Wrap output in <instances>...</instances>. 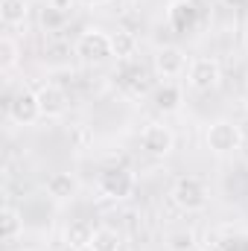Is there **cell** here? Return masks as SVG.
<instances>
[{
    "instance_id": "1",
    "label": "cell",
    "mask_w": 248,
    "mask_h": 251,
    "mask_svg": "<svg viewBox=\"0 0 248 251\" xmlns=\"http://www.w3.org/2000/svg\"><path fill=\"white\" fill-rule=\"evenodd\" d=\"M170 199H173V204L181 207L184 213H198V210L207 207L210 190H207V184H204L198 176H181V178H175V184L170 190Z\"/></svg>"
},
{
    "instance_id": "2",
    "label": "cell",
    "mask_w": 248,
    "mask_h": 251,
    "mask_svg": "<svg viewBox=\"0 0 248 251\" xmlns=\"http://www.w3.org/2000/svg\"><path fill=\"white\" fill-rule=\"evenodd\" d=\"M73 53L79 56V62H85V64H105L108 59H114L111 32H105V29H85L76 38Z\"/></svg>"
},
{
    "instance_id": "3",
    "label": "cell",
    "mask_w": 248,
    "mask_h": 251,
    "mask_svg": "<svg viewBox=\"0 0 248 251\" xmlns=\"http://www.w3.org/2000/svg\"><path fill=\"white\" fill-rule=\"evenodd\" d=\"M204 143L213 155H231L237 149H243L246 137H243V128L234 120H213L204 131Z\"/></svg>"
},
{
    "instance_id": "4",
    "label": "cell",
    "mask_w": 248,
    "mask_h": 251,
    "mask_svg": "<svg viewBox=\"0 0 248 251\" xmlns=\"http://www.w3.org/2000/svg\"><path fill=\"white\" fill-rule=\"evenodd\" d=\"M137 187L134 176L125 170V167H105L97 178V190L105 196V199H114V201H123L128 199Z\"/></svg>"
},
{
    "instance_id": "5",
    "label": "cell",
    "mask_w": 248,
    "mask_h": 251,
    "mask_svg": "<svg viewBox=\"0 0 248 251\" xmlns=\"http://www.w3.org/2000/svg\"><path fill=\"white\" fill-rule=\"evenodd\" d=\"M6 114L9 120L18 126H32L41 120V105H38V94L29 88H21L18 94H12L6 100Z\"/></svg>"
},
{
    "instance_id": "6",
    "label": "cell",
    "mask_w": 248,
    "mask_h": 251,
    "mask_svg": "<svg viewBox=\"0 0 248 251\" xmlns=\"http://www.w3.org/2000/svg\"><path fill=\"white\" fill-rule=\"evenodd\" d=\"M219 82H222V67H219L216 59L198 56V59L190 62V67H187V85H190L193 91L204 94V91H213Z\"/></svg>"
},
{
    "instance_id": "7",
    "label": "cell",
    "mask_w": 248,
    "mask_h": 251,
    "mask_svg": "<svg viewBox=\"0 0 248 251\" xmlns=\"http://www.w3.org/2000/svg\"><path fill=\"white\" fill-rule=\"evenodd\" d=\"M140 149L152 158H167L175 149V134L164 123H146L140 128Z\"/></svg>"
},
{
    "instance_id": "8",
    "label": "cell",
    "mask_w": 248,
    "mask_h": 251,
    "mask_svg": "<svg viewBox=\"0 0 248 251\" xmlns=\"http://www.w3.org/2000/svg\"><path fill=\"white\" fill-rule=\"evenodd\" d=\"M198 21H201V15H198V9H196L193 0H173L167 6V24H170L173 32L190 35V32H196Z\"/></svg>"
},
{
    "instance_id": "9",
    "label": "cell",
    "mask_w": 248,
    "mask_h": 251,
    "mask_svg": "<svg viewBox=\"0 0 248 251\" xmlns=\"http://www.w3.org/2000/svg\"><path fill=\"white\" fill-rule=\"evenodd\" d=\"M155 73L161 76V79H167V82H173V79H178L181 73H187V53L181 47H161L158 53H155Z\"/></svg>"
},
{
    "instance_id": "10",
    "label": "cell",
    "mask_w": 248,
    "mask_h": 251,
    "mask_svg": "<svg viewBox=\"0 0 248 251\" xmlns=\"http://www.w3.org/2000/svg\"><path fill=\"white\" fill-rule=\"evenodd\" d=\"M35 94H38L41 117H47V120H53V117H62L64 111H67V105H70V100H67V91H64L62 85H56V82H47V85H41Z\"/></svg>"
},
{
    "instance_id": "11",
    "label": "cell",
    "mask_w": 248,
    "mask_h": 251,
    "mask_svg": "<svg viewBox=\"0 0 248 251\" xmlns=\"http://www.w3.org/2000/svg\"><path fill=\"white\" fill-rule=\"evenodd\" d=\"M181 100H184V94H181V88H178L175 82H164V85H158V88L152 91V102H155V108L164 111V114L178 111V108H181Z\"/></svg>"
},
{
    "instance_id": "12",
    "label": "cell",
    "mask_w": 248,
    "mask_h": 251,
    "mask_svg": "<svg viewBox=\"0 0 248 251\" xmlns=\"http://www.w3.org/2000/svg\"><path fill=\"white\" fill-rule=\"evenodd\" d=\"M94 231H97V228H94L88 219H73V222L67 225V231H64V243H67V249H73V251L91 249Z\"/></svg>"
},
{
    "instance_id": "13",
    "label": "cell",
    "mask_w": 248,
    "mask_h": 251,
    "mask_svg": "<svg viewBox=\"0 0 248 251\" xmlns=\"http://www.w3.org/2000/svg\"><path fill=\"white\" fill-rule=\"evenodd\" d=\"M47 196L53 199V201H70L73 196H76V178L70 176V173H53L50 178H47Z\"/></svg>"
},
{
    "instance_id": "14",
    "label": "cell",
    "mask_w": 248,
    "mask_h": 251,
    "mask_svg": "<svg viewBox=\"0 0 248 251\" xmlns=\"http://www.w3.org/2000/svg\"><path fill=\"white\" fill-rule=\"evenodd\" d=\"M0 234H3V243H15L24 234V216L12 204H6L0 210Z\"/></svg>"
},
{
    "instance_id": "15",
    "label": "cell",
    "mask_w": 248,
    "mask_h": 251,
    "mask_svg": "<svg viewBox=\"0 0 248 251\" xmlns=\"http://www.w3.org/2000/svg\"><path fill=\"white\" fill-rule=\"evenodd\" d=\"M123 249V237L117 228L111 225H99L94 231V240H91V249L88 251H120Z\"/></svg>"
},
{
    "instance_id": "16",
    "label": "cell",
    "mask_w": 248,
    "mask_h": 251,
    "mask_svg": "<svg viewBox=\"0 0 248 251\" xmlns=\"http://www.w3.org/2000/svg\"><path fill=\"white\" fill-rule=\"evenodd\" d=\"M111 44H114V59H120V62H131L137 53V35L131 29L111 32Z\"/></svg>"
},
{
    "instance_id": "17",
    "label": "cell",
    "mask_w": 248,
    "mask_h": 251,
    "mask_svg": "<svg viewBox=\"0 0 248 251\" xmlns=\"http://www.w3.org/2000/svg\"><path fill=\"white\" fill-rule=\"evenodd\" d=\"M29 15V3L26 0H0V21L3 26H18L24 24Z\"/></svg>"
},
{
    "instance_id": "18",
    "label": "cell",
    "mask_w": 248,
    "mask_h": 251,
    "mask_svg": "<svg viewBox=\"0 0 248 251\" xmlns=\"http://www.w3.org/2000/svg\"><path fill=\"white\" fill-rule=\"evenodd\" d=\"M18 62H21V47H18V41H15L12 35H3V38H0V70L9 73L12 67H18Z\"/></svg>"
},
{
    "instance_id": "19",
    "label": "cell",
    "mask_w": 248,
    "mask_h": 251,
    "mask_svg": "<svg viewBox=\"0 0 248 251\" xmlns=\"http://www.w3.org/2000/svg\"><path fill=\"white\" fill-rule=\"evenodd\" d=\"M67 21H70V12H62V9H56L50 3L41 9V26L47 32H62L64 26H67Z\"/></svg>"
},
{
    "instance_id": "20",
    "label": "cell",
    "mask_w": 248,
    "mask_h": 251,
    "mask_svg": "<svg viewBox=\"0 0 248 251\" xmlns=\"http://www.w3.org/2000/svg\"><path fill=\"white\" fill-rule=\"evenodd\" d=\"M167 249L170 251H196V234L190 228H181V231H173L167 237Z\"/></svg>"
},
{
    "instance_id": "21",
    "label": "cell",
    "mask_w": 248,
    "mask_h": 251,
    "mask_svg": "<svg viewBox=\"0 0 248 251\" xmlns=\"http://www.w3.org/2000/svg\"><path fill=\"white\" fill-rule=\"evenodd\" d=\"M50 6H56V9H62V12H73V3H79V0H47Z\"/></svg>"
},
{
    "instance_id": "22",
    "label": "cell",
    "mask_w": 248,
    "mask_h": 251,
    "mask_svg": "<svg viewBox=\"0 0 248 251\" xmlns=\"http://www.w3.org/2000/svg\"><path fill=\"white\" fill-rule=\"evenodd\" d=\"M82 6H88V9H99V6H105V3H111V0H79Z\"/></svg>"
},
{
    "instance_id": "23",
    "label": "cell",
    "mask_w": 248,
    "mask_h": 251,
    "mask_svg": "<svg viewBox=\"0 0 248 251\" xmlns=\"http://www.w3.org/2000/svg\"><path fill=\"white\" fill-rule=\"evenodd\" d=\"M243 50H246V53H248V26H246V29H243Z\"/></svg>"
},
{
    "instance_id": "24",
    "label": "cell",
    "mask_w": 248,
    "mask_h": 251,
    "mask_svg": "<svg viewBox=\"0 0 248 251\" xmlns=\"http://www.w3.org/2000/svg\"><path fill=\"white\" fill-rule=\"evenodd\" d=\"M240 128H243V137H246V140H248V123H243V126H240Z\"/></svg>"
},
{
    "instance_id": "25",
    "label": "cell",
    "mask_w": 248,
    "mask_h": 251,
    "mask_svg": "<svg viewBox=\"0 0 248 251\" xmlns=\"http://www.w3.org/2000/svg\"><path fill=\"white\" fill-rule=\"evenodd\" d=\"M246 85H248V67H246Z\"/></svg>"
}]
</instances>
